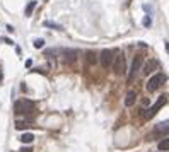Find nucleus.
Wrapping results in <instances>:
<instances>
[{"mask_svg": "<svg viewBox=\"0 0 169 152\" xmlns=\"http://www.w3.org/2000/svg\"><path fill=\"white\" fill-rule=\"evenodd\" d=\"M34 111V103L29 99H19L14 103V113L16 115H29Z\"/></svg>", "mask_w": 169, "mask_h": 152, "instance_id": "obj_1", "label": "nucleus"}, {"mask_svg": "<svg viewBox=\"0 0 169 152\" xmlns=\"http://www.w3.org/2000/svg\"><path fill=\"white\" fill-rule=\"evenodd\" d=\"M162 82H166V73H161V72L154 73L147 82V91L149 92H155V91L162 85Z\"/></svg>", "mask_w": 169, "mask_h": 152, "instance_id": "obj_2", "label": "nucleus"}, {"mask_svg": "<svg viewBox=\"0 0 169 152\" xmlns=\"http://www.w3.org/2000/svg\"><path fill=\"white\" fill-rule=\"evenodd\" d=\"M111 67H113V70H115V73H116V75H121V73H125V70H127V65H125V57H123V53L113 58V63H111Z\"/></svg>", "mask_w": 169, "mask_h": 152, "instance_id": "obj_3", "label": "nucleus"}, {"mask_svg": "<svg viewBox=\"0 0 169 152\" xmlns=\"http://www.w3.org/2000/svg\"><path fill=\"white\" fill-rule=\"evenodd\" d=\"M113 58H115V51L113 50H103L101 51V65H103V68H109L111 63H113Z\"/></svg>", "mask_w": 169, "mask_h": 152, "instance_id": "obj_4", "label": "nucleus"}, {"mask_svg": "<svg viewBox=\"0 0 169 152\" xmlns=\"http://www.w3.org/2000/svg\"><path fill=\"white\" fill-rule=\"evenodd\" d=\"M142 63H143V57H142V55H137V57L133 58L132 67H130V72H128V80H132L133 75H135L140 68H142Z\"/></svg>", "mask_w": 169, "mask_h": 152, "instance_id": "obj_5", "label": "nucleus"}, {"mask_svg": "<svg viewBox=\"0 0 169 152\" xmlns=\"http://www.w3.org/2000/svg\"><path fill=\"white\" fill-rule=\"evenodd\" d=\"M166 101H167V98H166V96H161V98L157 99V103H155V104H154L152 108L147 111V113H145V118H152V116L155 115V113H157V111L161 110L164 104H166Z\"/></svg>", "mask_w": 169, "mask_h": 152, "instance_id": "obj_6", "label": "nucleus"}, {"mask_svg": "<svg viewBox=\"0 0 169 152\" xmlns=\"http://www.w3.org/2000/svg\"><path fill=\"white\" fill-rule=\"evenodd\" d=\"M157 65H159V62L157 60H149L147 63H145V67H143V73L145 75H149V73H152L155 68H157Z\"/></svg>", "mask_w": 169, "mask_h": 152, "instance_id": "obj_7", "label": "nucleus"}, {"mask_svg": "<svg viewBox=\"0 0 169 152\" xmlns=\"http://www.w3.org/2000/svg\"><path fill=\"white\" fill-rule=\"evenodd\" d=\"M135 101H137V92H135V91H130L127 94V98H125V106L130 108V106L135 104Z\"/></svg>", "mask_w": 169, "mask_h": 152, "instance_id": "obj_8", "label": "nucleus"}, {"mask_svg": "<svg viewBox=\"0 0 169 152\" xmlns=\"http://www.w3.org/2000/svg\"><path fill=\"white\" fill-rule=\"evenodd\" d=\"M77 55H79L77 50H67V51H65V60H67L69 63H74L75 58H77Z\"/></svg>", "mask_w": 169, "mask_h": 152, "instance_id": "obj_9", "label": "nucleus"}, {"mask_svg": "<svg viewBox=\"0 0 169 152\" xmlns=\"http://www.w3.org/2000/svg\"><path fill=\"white\" fill-rule=\"evenodd\" d=\"M36 0H31V2H29V4H27V7H26V17H31L32 16V11H34V9H36Z\"/></svg>", "mask_w": 169, "mask_h": 152, "instance_id": "obj_10", "label": "nucleus"}, {"mask_svg": "<svg viewBox=\"0 0 169 152\" xmlns=\"http://www.w3.org/2000/svg\"><path fill=\"white\" fill-rule=\"evenodd\" d=\"M19 140H21L22 144H32V140H34V135H32V133H22Z\"/></svg>", "mask_w": 169, "mask_h": 152, "instance_id": "obj_11", "label": "nucleus"}, {"mask_svg": "<svg viewBox=\"0 0 169 152\" xmlns=\"http://www.w3.org/2000/svg\"><path fill=\"white\" fill-rule=\"evenodd\" d=\"M29 126H32L31 123H29V121H16V128L17 130H24V128H29Z\"/></svg>", "mask_w": 169, "mask_h": 152, "instance_id": "obj_12", "label": "nucleus"}, {"mask_svg": "<svg viewBox=\"0 0 169 152\" xmlns=\"http://www.w3.org/2000/svg\"><path fill=\"white\" fill-rule=\"evenodd\" d=\"M159 150H162V152L169 150V138H164L162 142H159Z\"/></svg>", "mask_w": 169, "mask_h": 152, "instance_id": "obj_13", "label": "nucleus"}, {"mask_svg": "<svg viewBox=\"0 0 169 152\" xmlns=\"http://www.w3.org/2000/svg\"><path fill=\"white\" fill-rule=\"evenodd\" d=\"M94 63H96V53L87 51V65H94Z\"/></svg>", "mask_w": 169, "mask_h": 152, "instance_id": "obj_14", "label": "nucleus"}, {"mask_svg": "<svg viewBox=\"0 0 169 152\" xmlns=\"http://www.w3.org/2000/svg\"><path fill=\"white\" fill-rule=\"evenodd\" d=\"M45 26H48V27H55V29H58V31H62V29H63V27L60 26V24H55V22H50V21L45 22Z\"/></svg>", "mask_w": 169, "mask_h": 152, "instance_id": "obj_15", "label": "nucleus"}, {"mask_svg": "<svg viewBox=\"0 0 169 152\" xmlns=\"http://www.w3.org/2000/svg\"><path fill=\"white\" fill-rule=\"evenodd\" d=\"M155 132H164V133H166V132H167V121L161 123V125H159L157 128H155Z\"/></svg>", "mask_w": 169, "mask_h": 152, "instance_id": "obj_16", "label": "nucleus"}, {"mask_svg": "<svg viewBox=\"0 0 169 152\" xmlns=\"http://www.w3.org/2000/svg\"><path fill=\"white\" fill-rule=\"evenodd\" d=\"M43 46H45V39H41V38L34 39V48H43Z\"/></svg>", "mask_w": 169, "mask_h": 152, "instance_id": "obj_17", "label": "nucleus"}, {"mask_svg": "<svg viewBox=\"0 0 169 152\" xmlns=\"http://www.w3.org/2000/svg\"><path fill=\"white\" fill-rule=\"evenodd\" d=\"M143 26H145V27H150V26H152V19H150V16H147L145 19H143Z\"/></svg>", "mask_w": 169, "mask_h": 152, "instance_id": "obj_18", "label": "nucleus"}, {"mask_svg": "<svg viewBox=\"0 0 169 152\" xmlns=\"http://www.w3.org/2000/svg\"><path fill=\"white\" fill-rule=\"evenodd\" d=\"M19 152H32V149L31 147H24V149H21Z\"/></svg>", "mask_w": 169, "mask_h": 152, "instance_id": "obj_19", "label": "nucleus"}, {"mask_svg": "<svg viewBox=\"0 0 169 152\" xmlns=\"http://www.w3.org/2000/svg\"><path fill=\"white\" fill-rule=\"evenodd\" d=\"M7 31H9V33H14V27H12L11 24H9V26H7Z\"/></svg>", "mask_w": 169, "mask_h": 152, "instance_id": "obj_20", "label": "nucleus"}, {"mask_svg": "<svg viewBox=\"0 0 169 152\" xmlns=\"http://www.w3.org/2000/svg\"><path fill=\"white\" fill-rule=\"evenodd\" d=\"M0 82H2V73H0Z\"/></svg>", "mask_w": 169, "mask_h": 152, "instance_id": "obj_21", "label": "nucleus"}]
</instances>
